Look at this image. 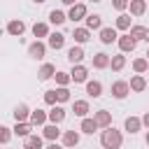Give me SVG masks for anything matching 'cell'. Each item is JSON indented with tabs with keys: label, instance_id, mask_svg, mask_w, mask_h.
Masks as SVG:
<instances>
[{
	"label": "cell",
	"instance_id": "obj_1",
	"mask_svg": "<svg viewBox=\"0 0 149 149\" xmlns=\"http://www.w3.org/2000/svg\"><path fill=\"white\" fill-rule=\"evenodd\" d=\"M100 144H102V149H121V144H123L121 130H116L114 126H107L100 133Z\"/></svg>",
	"mask_w": 149,
	"mask_h": 149
},
{
	"label": "cell",
	"instance_id": "obj_2",
	"mask_svg": "<svg viewBox=\"0 0 149 149\" xmlns=\"http://www.w3.org/2000/svg\"><path fill=\"white\" fill-rule=\"evenodd\" d=\"M44 54H47V44H44V42L35 40V42H30V44H28V56H30V58L42 61V58H44Z\"/></svg>",
	"mask_w": 149,
	"mask_h": 149
},
{
	"label": "cell",
	"instance_id": "obj_3",
	"mask_svg": "<svg viewBox=\"0 0 149 149\" xmlns=\"http://www.w3.org/2000/svg\"><path fill=\"white\" fill-rule=\"evenodd\" d=\"M86 77H88V70H86L81 63L72 65V70H70V81H74V84H84Z\"/></svg>",
	"mask_w": 149,
	"mask_h": 149
},
{
	"label": "cell",
	"instance_id": "obj_4",
	"mask_svg": "<svg viewBox=\"0 0 149 149\" xmlns=\"http://www.w3.org/2000/svg\"><path fill=\"white\" fill-rule=\"evenodd\" d=\"M128 93H130V86H128V81L119 79V81H114V84H112V95H114L116 100H123Z\"/></svg>",
	"mask_w": 149,
	"mask_h": 149
},
{
	"label": "cell",
	"instance_id": "obj_5",
	"mask_svg": "<svg viewBox=\"0 0 149 149\" xmlns=\"http://www.w3.org/2000/svg\"><path fill=\"white\" fill-rule=\"evenodd\" d=\"M86 14H88V12H86V5H84V2H74V5L70 7V12H68V19H70V21H81Z\"/></svg>",
	"mask_w": 149,
	"mask_h": 149
},
{
	"label": "cell",
	"instance_id": "obj_6",
	"mask_svg": "<svg viewBox=\"0 0 149 149\" xmlns=\"http://www.w3.org/2000/svg\"><path fill=\"white\" fill-rule=\"evenodd\" d=\"M7 33L14 35V37H21V35L26 33V23H23L21 19H12V21L7 23Z\"/></svg>",
	"mask_w": 149,
	"mask_h": 149
},
{
	"label": "cell",
	"instance_id": "obj_7",
	"mask_svg": "<svg viewBox=\"0 0 149 149\" xmlns=\"http://www.w3.org/2000/svg\"><path fill=\"white\" fill-rule=\"evenodd\" d=\"M116 42H119V49H121V54L135 51V47H137V42H135L130 35H121V37H116Z\"/></svg>",
	"mask_w": 149,
	"mask_h": 149
},
{
	"label": "cell",
	"instance_id": "obj_8",
	"mask_svg": "<svg viewBox=\"0 0 149 149\" xmlns=\"http://www.w3.org/2000/svg\"><path fill=\"white\" fill-rule=\"evenodd\" d=\"M84 49H81V44H74V47H70L68 49V61L72 63V65H77V63H81L84 61Z\"/></svg>",
	"mask_w": 149,
	"mask_h": 149
},
{
	"label": "cell",
	"instance_id": "obj_9",
	"mask_svg": "<svg viewBox=\"0 0 149 149\" xmlns=\"http://www.w3.org/2000/svg\"><path fill=\"white\" fill-rule=\"evenodd\" d=\"M47 119H49L51 123H61V121L65 119V109H63L61 105H51V109L47 112Z\"/></svg>",
	"mask_w": 149,
	"mask_h": 149
},
{
	"label": "cell",
	"instance_id": "obj_10",
	"mask_svg": "<svg viewBox=\"0 0 149 149\" xmlns=\"http://www.w3.org/2000/svg\"><path fill=\"white\" fill-rule=\"evenodd\" d=\"M93 119H95L98 128H107V126H112V114H109L107 109H98V112L93 114Z\"/></svg>",
	"mask_w": 149,
	"mask_h": 149
},
{
	"label": "cell",
	"instance_id": "obj_11",
	"mask_svg": "<svg viewBox=\"0 0 149 149\" xmlns=\"http://www.w3.org/2000/svg\"><path fill=\"white\" fill-rule=\"evenodd\" d=\"M123 128H126V133H130V135L140 133V128H142V121H140V116H126V121H123Z\"/></svg>",
	"mask_w": 149,
	"mask_h": 149
},
{
	"label": "cell",
	"instance_id": "obj_12",
	"mask_svg": "<svg viewBox=\"0 0 149 149\" xmlns=\"http://www.w3.org/2000/svg\"><path fill=\"white\" fill-rule=\"evenodd\" d=\"M42 137H44V140H49V142H56V140L61 137L58 123H49V126H44V128H42Z\"/></svg>",
	"mask_w": 149,
	"mask_h": 149
},
{
	"label": "cell",
	"instance_id": "obj_13",
	"mask_svg": "<svg viewBox=\"0 0 149 149\" xmlns=\"http://www.w3.org/2000/svg\"><path fill=\"white\" fill-rule=\"evenodd\" d=\"M79 144V130H65L63 133V147L65 149H70V147H77Z\"/></svg>",
	"mask_w": 149,
	"mask_h": 149
},
{
	"label": "cell",
	"instance_id": "obj_14",
	"mask_svg": "<svg viewBox=\"0 0 149 149\" xmlns=\"http://www.w3.org/2000/svg\"><path fill=\"white\" fill-rule=\"evenodd\" d=\"M28 123L30 126H44L47 123V112L44 109H33L30 116H28Z\"/></svg>",
	"mask_w": 149,
	"mask_h": 149
},
{
	"label": "cell",
	"instance_id": "obj_15",
	"mask_svg": "<svg viewBox=\"0 0 149 149\" xmlns=\"http://www.w3.org/2000/svg\"><path fill=\"white\" fill-rule=\"evenodd\" d=\"M84 21H86V28L88 30H100L102 28V16L100 14H86Z\"/></svg>",
	"mask_w": 149,
	"mask_h": 149
},
{
	"label": "cell",
	"instance_id": "obj_16",
	"mask_svg": "<svg viewBox=\"0 0 149 149\" xmlns=\"http://www.w3.org/2000/svg\"><path fill=\"white\" fill-rule=\"evenodd\" d=\"M47 37H49V47H51V49L58 51V49L65 47V35H63V33H49Z\"/></svg>",
	"mask_w": 149,
	"mask_h": 149
},
{
	"label": "cell",
	"instance_id": "obj_17",
	"mask_svg": "<svg viewBox=\"0 0 149 149\" xmlns=\"http://www.w3.org/2000/svg\"><path fill=\"white\" fill-rule=\"evenodd\" d=\"M86 95H88V98H100V95H102V84H100L98 79L86 81Z\"/></svg>",
	"mask_w": 149,
	"mask_h": 149
},
{
	"label": "cell",
	"instance_id": "obj_18",
	"mask_svg": "<svg viewBox=\"0 0 149 149\" xmlns=\"http://www.w3.org/2000/svg\"><path fill=\"white\" fill-rule=\"evenodd\" d=\"M30 130H33V126H30L28 121H16V123H14V128H12V133H14V135H19V137H28V135H30Z\"/></svg>",
	"mask_w": 149,
	"mask_h": 149
},
{
	"label": "cell",
	"instance_id": "obj_19",
	"mask_svg": "<svg viewBox=\"0 0 149 149\" xmlns=\"http://www.w3.org/2000/svg\"><path fill=\"white\" fill-rule=\"evenodd\" d=\"M128 9H130L133 16H142L147 12V0H130L128 2Z\"/></svg>",
	"mask_w": 149,
	"mask_h": 149
},
{
	"label": "cell",
	"instance_id": "obj_20",
	"mask_svg": "<svg viewBox=\"0 0 149 149\" xmlns=\"http://www.w3.org/2000/svg\"><path fill=\"white\" fill-rule=\"evenodd\" d=\"M72 37H74L77 44H86V42L91 40V30H88V28H74V30H72Z\"/></svg>",
	"mask_w": 149,
	"mask_h": 149
},
{
	"label": "cell",
	"instance_id": "obj_21",
	"mask_svg": "<svg viewBox=\"0 0 149 149\" xmlns=\"http://www.w3.org/2000/svg\"><path fill=\"white\" fill-rule=\"evenodd\" d=\"M116 28H100V42L102 44H112V42H116Z\"/></svg>",
	"mask_w": 149,
	"mask_h": 149
},
{
	"label": "cell",
	"instance_id": "obj_22",
	"mask_svg": "<svg viewBox=\"0 0 149 149\" xmlns=\"http://www.w3.org/2000/svg\"><path fill=\"white\" fill-rule=\"evenodd\" d=\"M54 72H56V65L44 63V65L37 70V79H40V81H47V79H51V77H54Z\"/></svg>",
	"mask_w": 149,
	"mask_h": 149
},
{
	"label": "cell",
	"instance_id": "obj_23",
	"mask_svg": "<svg viewBox=\"0 0 149 149\" xmlns=\"http://www.w3.org/2000/svg\"><path fill=\"white\" fill-rule=\"evenodd\" d=\"M128 86H130V91H135V93H140V91H144V88H147V79H144L142 74H135V77H130V81H128Z\"/></svg>",
	"mask_w": 149,
	"mask_h": 149
},
{
	"label": "cell",
	"instance_id": "obj_24",
	"mask_svg": "<svg viewBox=\"0 0 149 149\" xmlns=\"http://www.w3.org/2000/svg\"><path fill=\"white\" fill-rule=\"evenodd\" d=\"M72 112H74V116H86L88 112H91V107H88V100H74V105H72Z\"/></svg>",
	"mask_w": 149,
	"mask_h": 149
},
{
	"label": "cell",
	"instance_id": "obj_25",
	"mask_svg": "<svg viewBox=\"0 0 149 149\" xmlns=\"http://www.w3.org/2000/svg\"><path fill=\"white\" fill-rule=\"evenodd\" d=\"M79 130H81V133H86V135H93V133L98 130V123H95V119H88V116H84V119H81V126H79Z\"/></svg>",
	"mask_w": 149,
	"mask_h": 149
},
{
	"label": "cell",
	"instance_id": "obj_26",
	"mask_svg": "<svg viewBox=\"0 0 149 149\" xmlns=\"http://www.w3.org/2000/svg\"><path fill=\"white\" fill-rule=\"evenodd\" d=\"M93 68H95V70H105V68H109V56L102 54V51L95 54V56H93Z\"/></svg>",
	"mask_w": 149,
	"mask_h": 149
},
{
	"label": "cell",
	"instance_id": "obj_27",
	"mask_svg": "<svg viewBox=\"0 0 149 149\" xmlns=\"http://www.w3.org/2000/svg\"><path fill=\"white\" fill-rule=\"evenodd\" d=\"M28 116H30V107H28V105L21 102V105L14 107V119H16V121H28Z\"/></svg>",
	"mask_w": 149,
	"mask_h": 149
},
{
	"label": "cell",
	"instance_id": "obj_28",
	"mask_svg": "<svg viewBox=\"0 0 149 149\" xmlns=\"http://www.w3.org/2000/svg\"><path fill=\"white\" fill-rule=\"evenodd\" d=\"M42 135H28L23 142V149H42Z\"/></svg>",
	"mask_w": 149,
	"mask_h": 149
},
{
	"label": "cell",
	"instance_id": "obj_29",
	"mask_svg": "<svg viewBox=\"0 0 149 149\" xmlns=\"http://www.w3.org/2000/svg\"><path fill=\"white\" fill-rule=\"evenodd\" d=\"M123 65H126V56H123V54H116V56H109V68H112L114 72H119V70H123Z\"/></svg>",
	"mask_w": 149,
	"mask_h": 149
},
{
	"label": "cell",
	"instance_id": "obj_30",
	"mask_svg": "<svg viewBox=\"0 0 149 149\" xmlns=\"http://www.w3.org/2000/svg\"><path fill=\"white\" fill-rule=\"evenodd\" d=\"M49 21H51L54 26H61V23L68 21V14H63L61 9H51V12H49Z\"/></svg>",
	"mask_w": 149,
	"mask_h": 149
},
{
	"label": "cell",
	"instance_id": "obj_31",
	"mask_svg": "<svg viewBox=\"0 0 149 149\" xmlns=\"http://www.w3.org/2000/svg\"><path fill=\"white\" fill-rule=\"evenodd\" d=\"M114 28H116V30H128V28H130V16L121 12V14L116 16V21H114Z\"/></svg>",
	"mask_w": 149,
	"mask_h": 149
},
{
	"label": "cell",
	"instance_id": "obj_32",
	"mask_svg": "<svg viewBox=\"0 0 149 149\" xmlns=\"http://www.w3.org/2000/svg\"><path fill=\"white\" fill-rule=\"evenodd\" d=\"M33 35H35L37 40H40V37H47V35H49V26H47L44 21H37V23L33 26Z\"/></svg>",
	"mask_w": 149,
	"mask_h": 149
},
{
	"label": "cell",
	"instance_id": "obj_33",
	"mask_svg": "<svg viewBox=\"0 0 149 149\" xmlns=\"http://www.w3.org/2000/svg\"><path fill=\"white\" fill-rule=\"evenodd\" d=\"M128 35H130L135 42H140V40H144V35H147V28H144V26H133Z\"/></svg>",
	"mask_w": 149,
	"mask_h": 149
},
{
	"label": "cell",
	"instance_id": "obj_34",
	"mask_svg": "<svg viewBox=\"0 0 149 149\" xmlns=\"http://www.w3.org/2000/svg\"><path fill=\"white\" fill-rule=\"evenodd\" d=\"M133 70H135L137 74L147 72V70H149V61H147V58H135V61H133Z\"/></svg>",
	"mask_w": 149,
	"mask_h": 149
},
{
	"label": "cell",
	"instance_id": "obj_35",
	"mask_svg": "<svg viewBox=\"0 0 149 149\" xmlns=\"http://www.w3.org/2000/svg\"><path fill=\"white\" fill-rule=\"evenodd\" d=\"M54 79H56V84H58V86H68V84H70V72L56 70V72H54Z\"/></svg>",
	"mask_w": 149,
	"mask_h": 149
},
{
	"label": "cell",
	"instance_id": "obj_36",
	"mask_svg": "<svg viewBox=\"0 0 149 149\" xmlns=\"http://www.w3.org/2000/svg\"><path fill=\"white\" fill-rule=\"evenodd\" d=\"M54 91H56V102H68V100H70L68 86H58V88H54Z\"/></svg>",
	"mask_w": 149,
	"mask_h": 149
},
{
	"label": "cell",
	"instance_id": "obj_37",
	"mask_svg": "<svg viewBox=\"0 0 149 149\" xmlns=\"http://www.w3.org/2000/svg\"><path fill=\"white\" fill-rule=\"evenodd\" d=\"M12 128H7V126H0V144H7L9 140H12Z\"/></svg>",
	"mask_w": 149,
	"mask_h": 149
},
{
	"label": "cell",
	"instance_id": "obj_38",
	"mask_svg": "<svg viewBox=\"0 0 149 149\" xmlns=\"http://www.w3.org/2000/svg\"><path fill=\"white\" fill-rule=\"evenodd\" d=\"M44 102L47 105H56V91L51 88V91H44Z\"/></svg>",
	"mask_w": 149,
	"mask_h": 149
},
{
	"label": "cell",
	"instance_id": "obj_39",
	"mask_svg": "<svg viewBox=\"0 0 149 149\" xmlns=\"http://www.w3.org/2000/svg\"><path fill=\"white\" fill-rule=\"evenodd\" d=\"M128 2L130 0H112V7L119 9V12H123V9H128Z\"/></svg>",
	"mask_w": 149,
	"mask_h": 149
},
{
	"label": "cell",
	"instance_id": "obj_40",
	"mask_svg": "<svg viewBox=\"0 0 149 149\" xmlns=\"http://www.w3.org/2000/svg\"><path fill=\"white\" fill-rule=\"evenodd\" d=\"M140 121H142V126H147V128H149V112H147V114H144Z\"/></svg>",
	"mask_w": 149,
	"mask_h": 149
},
{
	"label": "cell",
	"instance_id": "obj_41",
	"mask_svg": "<svg viewBox=\"0 0 149 149\" xmlns=\"http://www.w3.org/2000/svg\"><path fill=\"white\" fill-rule=\"evenodd\" d=\"M47 149H65V147H61V144H56V142H51V144H49Z\"/></svg>",
	"mask_w": 149,
	"mask_h": 149
},
{
	"label": "cell",
	"instance_id": "obj_42",
	"mask_svg": "<svg viewBox=\"0 0 149 149\" xmlns=\"http://www.w3.org/2000/svg\"><path fill=\"white\" fill-rule=\"evenodd\" d=\"M61 2H63V5H70V7H72V5L77 2V0H61Z\"/></svg>",
	"mask_w": 149,
	"mask_h": 149
},
{
	"label": "cell",
	"instance_id": "obj_43",
	"mask_svg": "<svg viewBox=\"0 0 149 149\" xmlns=\"http://www.w3.org/2000/svg\"><path fill=\"white\" fill-rule=\"evenodd\" d=\"M144 42H149V28H147V35H144Z\"/></svg>",
	"mask_w": 149,
	"mask_h": 149
},
{
	"label": "cell",
	"instance_id": "obj_44",
	"mask_svg": "<svg viewBox=\"0 0 149 149\" xmlns=\"http://www.w3.org/2000/svg\"><path fill=\"white\" fill-rule=\"evenodd\" d=\"M33 2H37V5H42V2H47V0H33Z\"/></svg>",
	"mask_w": 149,
	"mask_h": 149
},
{
	"label": "cell",
	"instance_id": "obj_45",
	"mask_svg": "<svg viewBox=\"0 0 149 149\" xmlns=\"http://www.w3.org/2000/svg\"><path fill=\"white\" fill-rule=\"evenodd\" d=\"M147 147H149V130H147Z\"/></svg>",
	"mask_w": 149,
	"mask_h": 149
},
{
	"label": "cell",
	"instance_id": "obj_46",
	"mask_svg": "<svg viewBox=\"0 0 149 149\" xmlns=\"http://www.w3.org/2000/svg\"><path fill=\"white\" fill-rule=\"evenodd\" d=\"M91 2H102V0H91Z\"/></svg>",
	"mask_w": 149,
	"mask_h": 149
},
{
	"label": "cell",
	"instance_id": "obj_47",
	"mask_svg": "<svg viewBox=\"0 0 149 149\" xmlns=\"http://www.w3.org/2000/svg\"><path fill=\"white\" fill-rule=\"evenodd\" d=\"M147 61H149V49H147Z\"/></svg>",
	"mask_w": 149,
	"mask_h": 149
},
{
	"label": "cell",
	"instance_id": "obj_48",
	"mask_svg": "<svg viewBox=\"0 0 149 149\" xmlns=\"http://www.w3.org/2000/svg\"><path fill=\"white\" fill-rule=\"evenodd\" d=\"M0 35H2V28H0Z\"/></svg>",
	"mask_w": 149,
	"mask_h": 149
}]
</instances>
